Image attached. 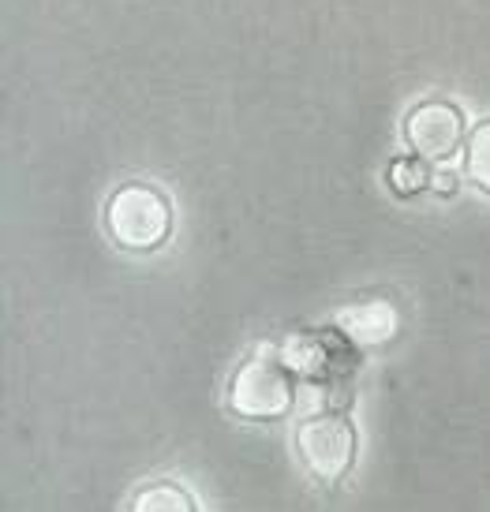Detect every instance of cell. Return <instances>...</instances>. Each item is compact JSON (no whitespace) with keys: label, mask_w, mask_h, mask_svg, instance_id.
<instances>
[{"label":"cell","mask_w":490,"mask_h":512,"mask_svg":"<svg viewBox=\"0 0 490 512\" xmlns=\"http://www.w3.org/2000/svg\"><path fill=\"white\" fill-rule=\"evenodd\" d=\"M229 412L247 419V423H277L292 412L296 404V374L281 359V348L262 344L251 356L232 370L229 389Z\"/></svg>","instance_id":"obj_1"},{"label":"cell","mask_w":490,"mask_h":512,"mask_svg":"<svg viewBox=\"0 0 490 512\" xmlns=\"http://www.w3.org/2000/svg\"><path fill=\"white\" fill-rule=\"evenodd\" d=\"M105 228L116 247L150 255L161 251L173 236V202L154 184H120L105 202Z\"/></svg>","instance_id":"obj_2"},{"label":"cell","mask_w":490,"mask_h":512,"mask_svg":"<svg viewBox=\"0 0 490 512\" xmlns=\"http://www.w3.org/2000/svg\"><path fill=\"white\" fill-rule=\"evenodd\" d=\"M296 449H300L303 468L315 475L318 483H341L352 464H356V449H360V434L352 427L345 412H311L296 427Z\"/></svg>","instance_id":"obj_3"},{"label":"cell","mask_w":490,"mask_h":512,"mask_svg":"<svg viewBox=\"0 0 490 512\" xmlns=\"http://www.w3.org/2000/svg\"><path fill=\"white\" fill-rule=\"evenodd\" d=\"M404 143L419 157H427L431 165H442L468 143V124H464L461 105L446 98L419 101L416 109L404 116Z\"/></svg>","instance_id":"obj_4"},{"label":"cell","mask_w":490,"mask_h":512,"mask_svg":"<svg viewBox=\"0 0 490 512\" xmlns=\"http://www.w3.org/2000/svg\"><path fill=\"white\" fill-rule=\"evenodd\" d=\"M337 352H345V337L330 329H311V333H292L281 344V359L303 382H337Z\"/></svg>","instance_id":"obj_5"},{"label":"cell","mask_w":490,"mask_h":512,"mask_svg":"<svg viewBox=\"0 0 490 512\" xmlns=\"http://www.w3.org/2000/svg\"><path fill=\"white\" fill-rule=\"evenodd\" d=\"M337 329L356 344H382L393 329H397V311H393L390 303H382V299H375V303H356V307H341Z\"/></svg>","instance_id":"obj_6"},{"label":"cell","mask_w":490,"mask_h":512,"mask_svg":"<svg viewBox=\"0 0 490 512\" xmlns=\"http://www.w3.org/2000/svg\"><path fill=\"white\" fill-rule=\"evenodd\" d=\"M434 180V169L427 157H393L390 169H386V184H390V191L397 195V199H416L423 187H431Z\"/></svg>","instance_id":"obj_7"},{"label":"cell","mask_w":490,"mask_h":512,"mask_svg":"<svg viewBox=\"0 0 490 512\" xmlns=\"http://www.w3.org/2000/svg\"><path fill=\"white\" fill-rule=\"evenodd\" d=\"M464 172L468 180L490 195V120H479L476 128L468 131V143H464Z\"/></svg>","instance_id":"obj_8"},{"label":"cell","mask_w":490,"mask_h":512,"mask_svg":"<svg viewBox=\"0 0 490 512\" xmlns=\"http://www.w3.org/2000/svg\"><path fill=\"white\" fill-rule=\"evenodd\" d=\"M131 509L135 512H150V509H173V512H184V509H195V501L184 486L176 483H150L143 486L135 498H131Z\"/></svg>","instance_id":"obj_9"},{"label":"cell","mask_w":490,"mask_h":512,"mask_svg":"<svg viewBox=\"0 0 490 512\" xmlns=\"http://www.w3.org/2000/svg\"><path fill=\"white\" fill-rule=\"evenodd\" d=\"M457 184H461V180H457V172H449V169H438V172H434V180H431V187L442 195V199L457 195Z\"/></svg>","instance_id":"obj_10"}]
</instances>
